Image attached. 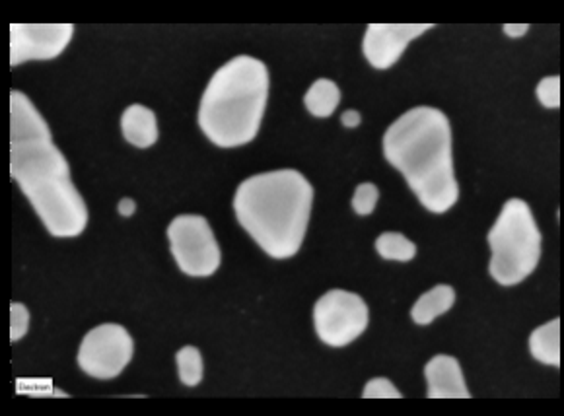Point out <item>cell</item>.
I'll return each mask as SVG.
<instances>
[{
	"mask_svg": "<svg viewBox=\"0 0 564 416\" xmlns=\"http://www.w3.org/2000/svg\"><path fill=\"white\" fill-rule=\"evenodd\" d=\"M10 175L55 238L80 236L88 208L74 187L65 154L32 100L10 92Z\"/></svg>",
	"mask_w": 564,
	"mask_h": 416,
	"instance_id": "obj_1",
	"label": "cell"
},
{
	"mask_svg": "<svg viewBox=\"0 0 564 416\" xmlns=\"http://www.w3.org/2000/svg\"><path fill=\"white\" fill-rule=\"evenodd\" d=\"M384 154L430 212L444 214L458 203L452 127L440 109L421 105L403 113L384 135Z\"/></svg>",
	"mask_w": 564,
	"mask_h": 416,
	"instance_id": "obj_2",
	"label": "cell"
},
{
	"mask_svg": "<svg viewBox=\"0 0 564 416\" xmlns=\"http://www.w3.org/2000/svg\"><path fill=\"white\" fill-rule=\"evenodd\" d=\"M314 203L312 183L296 170L247 177L234 197L238 222L275 259L298 253L306 238Z\"/></svg>",
	"mask_w": 564,
	"mask_h": 416,
	"instance_id": "obj_3",
	"label": "cell"
},
{
	"mask_svg": "<svg viewBox=\"0 0 564 416\" xmlns=\"http://www.w3.org/2000/svg\"><path fill=\"white\" fill-rule=\"evenodd\" d=\"M269 98V70L240 55L214 72L199 107V125L212 144L244 146L257 137Z\"/></svg>",
	"mask_w": 564,
	"mask_h": 416,
	"instance_id": "obj_4",
	"label": "cell"
},
{
	"mask_svg": "<svg viewBox=\"0 0 564 416\" xmlns=\"http://www.w3.org/2000/svg\"><path fill=\"white\" fill-rule=\"evenodd\" d=\"M487 240L493 251L489 273L498 284H520L535 271L541 257V232L526 201L510 199Z\"/></svg>",
	"mask_w": 564,
	"mask_h": 416,
	"instance_id": "obj_5",
	"label": "cell"
},
{
	"mask_svg": "<svg viewBox=\"0 0 564 416\" xmlns=\"http://www.w3.org/2000/svg\"><path fill=\"white\" fill-rule=\"evenodd\" d=\"M170 249L177 267L189 277H211L222 255L211 224L199 214H181L168 226Z\"/></svg>",
	"mask_w": 564,
	"mask_h": 416,
	"instance_id": "obj_6",
	"label": "cell"
},
{
	"mask_svg": "<svg viewBox=\"0 0 564 416\" xmlns=\"http://www.w3.org/2000/svg\"><path fill=\"white\" fill-rule=\"evenodd\" d=\"M314 325L325 345L347 347L366 331L368 306L354 292L329 290L314 308Z\"/></svg>",
	"mask_w": 564,
	"mask_h": 416,
	"instance_id": "obj_7",
	"label": "cell"
},
{
	"mask_svg": "<svg viewBox=\"0 0 564 416\" xmlns=\"http://www.w3.org/2000/svg\"><path fill=\"white\" fill-rule=\"evenodd\" d=\"M135 345L125 327L104 323L94 327L80 343L78 366L96 380L117 378L131 362Z\"/></svg>",
	"mask_w": 564,
	"mask_h": 416,
	"instance_id": "obj_8",
	"label": "cell"
},
{
	"mask_svg": "<svg viewBox=\"0 0 564 416\" xmlns=\"http://www.w3.org/2000/svg\"><path fill=\"white\" fill-rule=\"evenodd\" d=\"M72 32V24H12L10 65L59 57L71 43Z\"/></svg>",
	"mask_w": 564,
	"mask_h": 416,
	"instance_id": "obj_9",
	"label": "cell"
},
{
	"mask_svg": "<svg viewBox=\"0 0 564 416\" xmlns=\"http://www.w3.org/2000/svg\"><path fill=\"white\" fill-rule=\"evenodd\" d=\"M430 28L432 24H370L362 43L364 57L374 69H391L405 47Z\"/></svg>",
	"mask_w": 564,
	"mask_h": 416,
	"instance_id": "obj_10",
	"label": "cell"
},
{
	"mask_svg": "<svg viewBox=\"0 0 564 416\" xmlns=\"http://www.w3.org/2000/svg\"><path fill=\"white\" fill-rule=\"evenodd\" d=\"M424 376L428 383L430 399H469V389L463 380V372L458 360L448 354L434 356L426 368Z\"/></svg>",
	"mask_w": 564,
	"mask_h": 416,
	"instance_id": "obj_11",
	"label": "cell"
},
{
	"mask_svg": "<svg viewBox=\"0 0 564 416\" xmlns=\"http://www.w3.org/2000/svg\"><path fill=\"white\" fill-rule=\"evenodd\" d=\"M121 131L127 142L137 148H150L158 140V121L152 109L141 104L129 105L121 117Z\"/></svg>",
	"mask_w": 564,
	"mask_h": 416,
	"instance_id": "obj_12",
	"label": "cell"
},
{
	"mask_svg": "<svg viewBox=\"0 0 564 416\" xmlns=\"http://www.w3.org/2000/svg\"><path fill=\"white\" fill-rule=\"evenodd\" d=\"M529 352L541 364L559 366L561 364V319L537 327L529 337Z\"/></svg>",
	"mask_w": 564,
	"mask_h": 416,
	"instance_id": "obj_13",
	"label": "cell"
},
{
	"mask_svg": "<svg viewBox=\"0 0 564 416\" xmlns=\"http://www.w3.org/2000/svg\"><path fill=\"white\" fill-rule=\"evenodd\" d=\"M454 302H456L454 288L448 286V284H438V286L430 288L428 292H424L423 296L415 302V306L411 310V317L417 325H428L436 317L450 312Z\"/></svg>",
	"mask_w": 564,
	"mask_h": 416,
	"instance_id": "obj_14",
	"label": "cell"
},
{
	"mask_svg": "<svg viewBox=\"0 0 564 416\" xmlns=\"http://www.w3.org/2000/svg\"><path fill=\"white\" fill-rule=\"evenodd\" d=\"M341 102V90L333 80L319 78L304 96L306 109L316 117H329Z\"/></svg>",
	"mask_w": 564,
	"mask_h": 416,
	"instance_id": "obj_15",
	"label": "cell"
},
{
	"mask_svg": "<svg viewBox=\"0 0 564 416\" xmlns=\"http://www.w3.org/2000/svg\"><path fill=\"white\" fill-rule=\"evenodd\" d=\"M376 251L388 261L407 263L417 255V245L403 234L386 232L376 240Z\"/></svg>",
	"mask_w": 564,
	"mask_h": 416,
	"instance_id": "obj_16",
	"label": "cell"
},
{
	"mask_svg": "<svg viewBox=\"0 0 564 416\" xmlns=\"http://www.w3.org/2000/svg\"><path fill=\"white\" fill-rule=\"evenodd\" d=\"M177 372L179 380L187 387H195L203 380V356L201 350L195 347H183L176 354Z\"/></svg>",
	"mask_w": 564,
	"mask_h": 416,
	"instance_id": "obj_17",
	"label": "cell"
},
{
	"mask_svg": "<svg viewBox=\"0 0 564 416\" xmlns=\"http://www.w3.org/2000/svg\"><path fill=\"white\" fill-rule=\"evenodd\" d=\"M380 199V191L374 183H360L354 191L353 208L358 216H368L374 212Z\"/></svg>",
	"mask_w": 564,
	"mask_h": 416,
	"instance_id": "obj_18",
	"label": "cell"
},
{
	"mask_svg": "<svg viewBox=\"0 0 564 416\" xmlns=\"http://www.w3.org/2000/svg\"><path fill=\"white\" fill-rule=\"evenodd\" d=\"M30 327V312L24 304H10V341H20Z\"/></svg>",
	"mask_w": 564,
	"mask_h": 416,
	"instance_id": "obj_19",
	"label": "cell"
},
{
	"mask_svg": "<svg viewBox=\"0 0 564 416\" xmlns=\"http://www.w3.org/2000/svg\"><path fill=\"white\" fill-rule=\"evenodd\" d=\"M537 98L545 107H559L561 105V78L547 76L537 86Z\"/></svg>",
	"mask_w": 564,
	"mask_h": 416,
	"instance_id": "obj_20",
	"label": "cell"
},
{
	"mask_svg": "<svg viewBox=\"0 0 564 416\" xmlns=\"http://www.w3.org/2000/svg\"><path fill=\"white\" fill-rule=\"evenodd\" d=\"M362 397L364 399H401L403 395L386 378H374V380L366 383V387L362 391Z\"/></svg>",
	"mask_w": 564,
	"mask_h": 416,
	"instance_id": "obj_21",
	"label": "cell"
},
{
	"mask_svg": "<svg viewBox=\"0 0 564 416\" xmlns=\"http://www.w3.org/2000/svg\"><path fill=\"white\" fill-rule=\"evenodd\" d=\"M360 121H362V117H360V113L354 111V109H349V111H345V113L341 115V123H343L345 127H349V129L358 127Z\"/></svg>",
	"mask_w": 564,
	"mask_h": 416,
	"instance_id": "obj_22",
	"label": "cell"
},
{
	"mask_svg": "<svg viewBox=\"0 0 564 416\" xmlns=\"http://www.w3.org/2000/svg\"><path fill=\"white\" fill-rule=\"evenodd\" d=\"M117 210H119V214H121V216H125V218H129V216H133V214H135V210H137V205H135V201H133V199H129V197H125V199H121V201H119V205H117Z\"/></svg>",
	"mask_w": 564,
	"mask_h": 416,
	"instance_id": "obj_23",
	"label": "cell"
},
{
	"mask_svg": "<svg viewBox=\"0 0 564 416\" xmlns=\"http://www.w3.org/2000/svg\"><path fill=\"white\" fill-rule=\"evenodd\" d=\"M528 30V24H506L504 26V34L508 37H522Z\"/></svg>",
	"mask_w": 564,
	"mask_h": 416,
	"instance_id": "obj_24",
	"label": "cell"
}]
</instances>
